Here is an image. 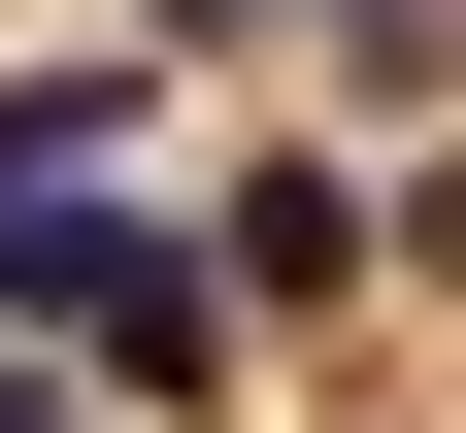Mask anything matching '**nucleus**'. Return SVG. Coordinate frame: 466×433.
<instances>
[{"label":"nucleus","instance_id":"obj_1","mask_svg":"<svg viewBox=\"0 0 466 433\" xmlns=\"http://www.w3.org/2000/svg\"><path fill=\"white\" fill-rule=\"evenodd\" d=\"M100 134H134L100 67H34V100H0V267H34V334H67V366L200 400V366H233V300H200V233H167V201H100Z\"/></svg>","mask_w":466,"mask_h":433},{"label":"nucleus","instance_id":"obj_2","mask_svg":"<svg viewBox=\"0 0 466 433\" xmlns=\"http://www.w3.org/2000/svg\"><path fill=\"white\" fill-rule=\"evenodd\" d=\"M200 300L267 334V300H367V167H233V233H200Z\"/></svg>","mask_w":466,"mask_h":433},{"label":"nucleus","instance_id":"obj_3","mask_svg":"<svg viewBox=\"0 0 466 433\" xmlns=\"http://www.w3.org/2000/svg\"><path fill=\"white\" fill-rule=\"evenodd\" d=\"M367 233H400V267H466V167H400V201H367Z\"/></svg>","mask_w":466,"mask_h":433},{"label":"nucleus","instance_id":"obj_4","mask_svg":"<svg viewBox=\"0 0 466 433\" xmlns=\"http://www.w3.org/2000/svg\"><path fill=\"white\" fill-rule=\"evenodd\" d=\"M167 34H300V0H167Z\"/></svg>","mask_w":466,"mask_h":433},{"label":"nucleus","instance_id":"obj_5","mask_svg":"<svg viewBox=\"0 0 466 433\" xmlns=\"http://www.w3.org/2000/svg\"><path fill=\"white\" fill-rule=\"evenodd\" d=\"M0 433H67V366H0Z\"/></svg>","mask_w":466,"mask_h":433}]
</instances>
